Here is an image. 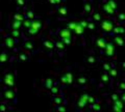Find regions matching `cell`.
Masks as SVG:
<instances>
[{"mask_svg": "<svg viewBox=\"0 0 125 112\" xmlns=\"http://www.w3.org/2000/svg\"><path fill=\"white\" fill-rule=\"evenodd\" d=\"M4 83L9 86H14L15 81H14V75L13 74H7L4 77Z\"/></svg>", "mask_w": 125, "mask_h": 112, "instance_id": "1", "label": "cell"}, {"mask_svg": "<svg viewBox=\"0 0 125 112\" xmlns=\"http://www.w3.org/2000/svg\"><path fill=\"white\" fill-rule=\"evenodd\" d=\"M62 81L65 84H72L73 82V75L71 73H67L64 77H62Z\"/></svg>", "mask_w": 125, "mask_h": 112, "instance_id": "2", "label": "cell"}, {"mask_svg": "<svg viewBox=\"0 0 125 112\" xmlns=\"http://www.w3.org/2000/svg\"><path fill=\"white\" fill-rule=\"evenodd\" d=\"M85 62H87L89 65H91V67H94V65H96L97 62H98V60L94 55H89L87 57V59H85Z\"/></svg>", "mask_w": 125, "mask_h": 112, "instance_id": "3", "label": "cell"}, {"mask_svg": "<svg viewBox=\"0 0 125 112\" xmlns=\"http://www.w3.org/2000/svg\"><path fill=\"white\" fill-rule=\"evenodd\" d=\"M105 49H106V55L107 56L114 55V45L112 43H107L106 46H105Z\"/></svg>", "mask_w": 125, "mask_h": 112, "instance_id": "4", "label": "cell"}, {"mask_svg": "<svg viewBox=\"0 0 125 112\" xmlns=\"http://www.w3.org/2000/svg\"><path fill=\"white\" fill-rule=\"evenodd\" d=\"M102 28L105 30V31H112L113 29H114V26H113V24L111 22H108V21H104L102 23Z\"/></svg>", "mask_w": 125, "mask_h": 112, "instance_id": "5", "label": "cell"}, {"mask_svg": "<svg viewBox=\"0 0 125 112\" xmlns=\"http://www.w3.org/2000/svg\"><path fill=\"white\" fill-rule=\"evenodd\" d=\"M106 42H105L104 38H98L96 42V45H97V47L100 48V49H104L105 48V46H106Z\"/></svg>", "mask_w": 125, "mask_h": 112, "instance_id": "6", "label": "cell"}, {"mask_svg": "<svg viewBox=\"0 0 125 112\" xmlns=\"http://www.w3.org/2000/svg\"><path fill=\"white\" fill-rule=\"evenodd\" d=\"M87 104H88V102L85 101V100H83V98H80L79 100H78V102H77V107L78 108H84L85 106H87Z\"/></svg>", "mask_w": 125, "mask_h": 112, "instance_id": "7", "label": "cell"}, {"mask_svg": "<svg viewBox=\"0 0 125 112\" xmlns=\"http://www.w3.org/2000/svg\"><path fill=\"white\" fill-rule=\"evenodd\" d=\"M88 82V79H87V77H78L77 78V83L79 84V85H85Z\"/></svg>", "mask_w": 125, "mask_h": 112, "instance_id": "8", "label": "cell"}, {"mask_svg": "<svg viewBox=\"0 0 125 112\" xmlns=\"http://www.w3.org/2000/svg\"><path fill=\"white\" fill-rule=\"evenodd\" d=\"M4 96H5V99H7V100H13L15 95H14V92L11 90H6L4 92Z\"/></svg>", "mask_w": 125, "mask_h": 112, "instance_id": "9", "label": "cell"}, {"mask_svg": "<svg viewBox=\"0 0 125 112\" xmlns=\"http://www.w3.org/2000/svg\"><path fill=\"white\" fill-rule=\"evenodd\" d=\"M61 36H62V38H67V37L71 36V33H70L69 30L64 29V30H62V31H61Z\"/></svg>", "mask_w": 125, "mask_h": 112, "instance_id": "10", "label": "cell"}, {"mask_svg": "<svg viewBox=\"0 0 125 112\" xmlns=\"http://www.w3.org/2000/svg\"><path fill=\"white\" fill-rule=\"evenodd\" d=\"M103 9H104V10L106 11L107 14H109V15H114V14H115V9H113L108 4H105V5L103 6Z\"/></svg>", "mask_w": 125, "mask_h": 112, "instance_id": "11", "label": "cell"}, {"mask_svg": "<svg viewBox=\"0 0 125 112\" xmlns=\"http://www.w3.org/2000/svg\"><path fill=\"white\" fill-rule=\"evenodd\" d=\"M53 103L55 104V105H62V104L64 103V99L61 98V96H55V98L53 99Z\"/></svg>", "mask_w": 125, "mask_h": 112, "instance_id": "12", "label": "cell"}, {"mask_svg": "<svg viewBox=\"0 0 125 112\" xmlns=\"http://www.w3.org/2000/svg\"><path fill=\"white\" fill-rule=\"evenodd\" d=\"M100 79H101V81H102L103 83H107V82H109V76H108V74H106V73H104V74L101 75Z\"/></svg>", "mask_w": 125, "mask_h": 112, "instance_id": "13", "label": "cell"}, {"mask_svg": "<svg viewBox=\"0 0 125 112\" xmlns=\"http://www.w3.org/2000/svg\"><path fill=\"white\" fill-rule=\"evenodd\" d=\"M118 89L125 91V80H120L118 82Z\"/></svg>", "mask_w": 125, "mask_h": 112, "instance_id": "14", "label": "cell"}, {"mask_svg": "<svg viewBox=\"0 0 125 112\" xmlns=\"http://www.w3.org/2000/svg\"><path fill=\"white\" fill-rule=\"evenodd\" d=\"M115 43L118 46H123L124 45V40L121 36H116L115 37Z\"/></svg>", "mask_w": 125, "mask_h": 112, "instance_id": "15", "label": "cell"}, {"mask_svg": "<svg viewBox=\"0 0 125 112\" xmlns=\"http://www.w3.org/2000/svg\"><path fill=\"white\" fill-rule=\"evenodd\" d=\"M92 10V4L90 2H85L84 3V11L85 13H90Z\"/></svg>", "mask_w": 125, "mask_h": 112, "instance_id": "16", "label": "cell"}, {"mask_svg": "<svg viewBox=\"0 0 125 112\" xmlns=\"http://www.w3.org/2000/svg\"><path fill=\"white\" fill-rule=\"evenodd\" d=\"M74 31H75V33H76V34H81V33H83V28L80 26L79 23H78V25H77V27L75 28V30H74Z\"/></svg>", "mask_w": 125, "mask_h": 112, "instance_id": "17", "label": "cell"}, {"mask_svg": "<svg viewBox=\"0 0 125 112\" xmlns=\"http://www.w3.org/2000/svg\"><path fill=\"white\" fill-rule=\"evenodd\" d=\"M45 85H46L47 88H49V89H50V88L53 86V81H52V79H50V78H49V79H47V80H46Z\"/></svg>", "mask_w": 125, "mask_h": 112, "instance_id": "18", "label": "cell"}, {"mask_svg": "<svg viewBox=\"0 0 125 112\" xmlns=\"http://www.w3.org/2000/svg\"><path fill=\"white\" fill-rule=\"evenodd\" d=\"M114 105H116L117 107H119V108H121V109H123V107H124V105H123V102L121 101V100H117V101H115L114 102Z\"/></svg>", "mask_w": 125, "mask_h": 112, "instance_id": "19", "label": "cell"}, {"mask_svg": "<svg viewBox=\"0 0 125 112\" xmlns=\"http://www.w3.org/2000/svg\"><path fill=\"white\" fill-rule=\"evenodd\" d=\"M114 31L116 32V33H118V34H120V33H123V32H125V30L122 28V27H114Z\"/></svg>", "mask_w": 125, "mask_h": 112, "instance_id": "20", "label": "cell"}, {"mask_svg": "<svg viewBox=\"0 0 125 112\" xmlns=\"http://www.w3.org/2000/svg\"><path fill=\"white\" fill-rule=\"evenodd\" d=\"M56 111L57 112H67V108H66L65 106H62V105H57Z\"/></svg>", "mask_w": 125, "mask_h": 112, "instance_id": "21", "label": "cell"}, {"mask_svg": "<svg viewBox=\"0 0 125 112\" xmlns=\"http://www.w3.org/2000/svg\"><path fill=\"white\" fill-rule=\"evenodd\" d=\"M108 73H109V76L113 77V78L117 76V71H116V69H114V68H112L111 69H109V72H108Z\"/></svg>", "mask_w": 125, "mask_h": 112, "instance_id": "22", "label": "cell"}, {"mask_svg": "<svg viewBox=\"0 0 125 112\" xmlns=\"http://www.w3.org/2000/svg\"><path fill=\"white\" fill-rule=\"evenodd\" d=\"M50 90H51V94H52V95H56V94H58V91H60L58 87L54 86V85H53L51 88H50Z\"/></svg>", "mask_w": 125, "mask_h": 112, "instance_id": "23", "label": "cell"}, {"mask_svg": "<svg viewBox=\"0 0 125 112\" xmlns=\"http://www.w3.org/2000/svg\"><path fill=\"white\" fill-rule=\"evenodd\" d=\"M103 69H104L105 72H109V69H112V67H111V64H109V63L104 62V63H103Z\"/></svg>", "mask_w": 125, "mask_h": 112, "instance_id": "24", "label": "cell"}, {"mask_svg": "<svg viewBox=\"0 0 125 112\" xmlns=\"http://www.w3.org/2000/svg\"><path fill=\"white\" fill-rule=\"evenodd\" d=\"M107 4H108L109 6H111V7H112V9H116V7H117V5H116V3H115V1H114V0H108Z\"/></svg>", "mask_w": 125, "mask_h": 112, "instance_id": "25", "label": "cell"}, {"mask_svg": "<svg viewBox=\"0 0 125 112\" xmlns=\"http://www.w3.org/2000/svg\"><path fill=\"white\" fill-rule=\"evenodd\" d=\"M91 109L95 110V111H98L100 109V107H99V105L97 103H94V104H92V105H91Z\"/></svg>", "mask_w": 125, "mask_h": 112, "instance_id": "26", "label": "cell"}, {"mask_svg": "<svg viewBox=\"0 0 125 112\" xmlns=\"http://www.w3.org/2000/svg\"><path fill=\"white\" fill-rule=\"evenodd\" d=\"M96 103V99L94 98V96H89L88 99V104H90V105H92V104Z\"/></svg>", "mask_w": 125, "mask_h": 112, "instance_id": "27", "label": "cell"}, {"mask_svg": "<svg viewBox=\"0 0 125 112\" xmlns=\"http://www.w3.org/2000/svg\"><path fill=\"white\" fill-rule=\"evenodd\" d=\"M94 20L95 21H100V14L99 13H96L94 15Z\"/></svg>", "mask_w": 125, "mask_h": 112, "instance_id": "28", "label": "cell"}, {"mask_svg": "<svg viewBox=\"0 0 125 112\" xmlns=\"http://www.w3.org/2000/svg\"><path fill=\"white\" fill-rule=\"evenodd\" d=\"M45 46H46V47H48V48H53L54 47V45L51 43V42H46Z\"/></svg>", "mask_w": 125, "mask_h": 112, "instance_id": "29", "label": "cell"}, {"mask_svg": "<svg viewBox=\"0 0 125 112\" xmlns=\"http://www.w3.org/2000/svg\"><path fill=\"white\" fill-rule=\"evenodd\" d=\"M87 27L89 29H95V24H94V23H88Z\"/></svg>", "mask_w": 125, "mask_h": 112, "instance_id": "30", "label": "cell"}, {"mask_svg": "<svg viewBox=\"0 0 125 112\" xmlns=\"http://www.w3.org/2000/svg\"><path fill=\"white\" fill-rule=\"evenodd\" d=\"M119 99V95H117V94H114L112 95V100H113V102H115V101H117V100Z\"/></svg>", "mask_w": 125, "mask_h": 112, "instance_id": "31", "label": "cell"}, {"mask_svg": "<svg viewBox=\"0 0 125 112\" xmlns=\"http://www.w3.org/2000/svg\"><path fill=\"white\" fill-rule=\"evenodd\" d=\"M64 40V43L67 44V45H70L71 44V40H70V37H67V38H62Z\"/></svg>", "mask_w": 125, "mask_h": 112, "instance_id": "32", "label": "cell"}, {"mask_svg": "<svg viewBox=\"0 0 125 112\" xmlns=\"http://www.w3.org/2000/svg\"><path fill=\"white\" fill-rule=\"evenodd\" d=\"M60 13H61V15H66V14H67V10H66V7H62V9H60Z\"/></svg>", "mask_w": 125, "mask_h": 112, "instance_id": "33", "label": "cell"}, {"mask_svg": "<svg viewBox=\"0 0 125 112\" xmlns=\"http://www.w3.org/2000/svg\"><path fill=\"white\" fill-rule=\"evenodd\" d=\"M56 47L60 49H64V44L62 43H56Z\"/></svg>", "mask_w": 125, "mask_h": 112, "instance_id": "34", "label": "cell"}, {"mask_svg": "<svg viewBox=\"0 0 125 112\" xmlns=\"http://www.w3.org/2000/svg\"><path fill=\"white\" fill-rule=\"evenodd\" d=\"M0 111H6V107L4 106V105H0Z\"/></svg>", "mask_w": 125, "mask_h": 112, "instance_id": "35", "label": "cell"}, {"mask_svg": "<svg viewBox=\"0 0 125 112\" xmlns=\"http://www.w3.org/2000/svg\"><path fill=\"white\" fill-rule=\"evenodd\" d=\"M6 60V56L5 55H1V56H0V61H2V62H3V61H5Z\"/></svg>", "mask_w": 125, "mask_h": 112, "instance_id": "36", "label": "cell"}, {"mask_svg": "<svg viewBox=\"0 0 125 112\" xmlns=\"http://www.w3.org/2000/svg\"><path fill=\"white\" fill-rule=\"evenodd\" d=\"M119 18H120V20H124V19H125V14L119 15Z\"/></svg>", "mask_w": 125, "mask_h": 112, "instance_id": "37", "label": "cell"}, {"mask_svg": "<svg viewBox=\"0 0 125 112\" xmlns=\"http://www.w3.org/2000/svg\"><path fill=\"white\" fill-rule=\"evenodd\" d=\"M20 58H21L22 60H26V56H24V55H22V56H20Z\"/></svg>", "mask_w": 125, "mask_h": 112, "instance_id": "38", "label": "cell"}, {"mask_svg": "<svg viewBox=\"0 0 125 112\" xmlns=\"http://www.w3.org/2000/svg\"><path fill=\"white\" fill-rule=\"evenodd\" d=\"M121 99H122V100H123V101L125 102V92H124V94L122 95V96H121Z\"/></svg>", "mask_w": 125, "mask_h": 112, "instance_id": "39", "label": "cell"}, {"mask_svg": "<svg viewBox=\"0 0 125 112\" xmlns=\"http://www.w3.org/2000/svg\"><path fill=\"white\" fill-rule=\"evenodd\" d=\"M121 65H122V68H123V69H124V71H125V61H124V62H122V63H121Z\"/></svg>", "mask_w": 125, "mask_h": 112, "instance_id": "40", "label": "cell"}, {"mask_svg": "<svg viewBox=\"0 0 125 112\" xmlns=\"http://www.w3.org/2000/svg\"><path fill=\"white\" fill-rule=\"evenodd\" d=\"M16 18H17V20H22V17L20 16H16Z\"/></svg>", "mask_w": 125, "mask_h": 112, "instance_id": "41", "label": "cell"}, {"mask_svg": "<svg viewBox=\"0 0 125 112\" xmlns=\"http://www.w3.org/2000/svg\"><path fill=\"white\" fill-rule=\"evenodd\" d=\"M19 25H20L19 23H16V24H15V28H18V26H19Z\"/></svg>", "mask_w": 125, "mask_h": 112, "instance_id": "42", "label": "cell"}, {"mask_svg": "<svg viewBox=\"0 0 125 112\" xmlns=\"http://www.w3.org/2000/svg\"><path fill=\"white\" fill-rule=\"evenodd\" d=\"M118 112H123V111H122V110H121V111H118Z\"/></svg>", "mask_w": 125, "mask_h": 112, "instance_id": "43", "label": "cell"}]
</instances>
